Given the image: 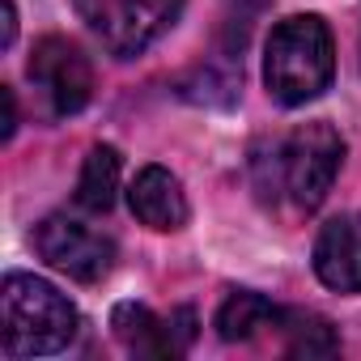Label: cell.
<instances>
[{"label":"cell","instance_id":"1","mask_svg":"<svg viewBox=\"0 0 361 361\" xmlns=\"http://www.w3.org/2000/svg\"><path fill=\"white\" fill-rule=\"evenodd\" d=\"M344 161V140L331 123H298L281 140H272L268 153L255 157V188L268 200H289L298 213H314Z\"/></svg>","mask_w":361,"mask_h":361},{"label":"cell","instance_id":"2","mask_svg":"<svg viewBox=\"0 0 361 361\" xmlns=\"http://www.w3.org/2000/svg\"><path fill=\"white\" fill-rule=\"evenodd\" d=\"M77 306L43 276L9 272L0 285V344L5 357H47L77 340Z\"/></svg>","mask_w":361,"mask_h":361},{"label":"cell","instance_id":"3","mask_svg":"<svg viewBox=\"0 0 361 361\" xmlns=\"http://www.w3.org/2000/svg\"><path fill=\"white\" fill-rule=\"evenodd\" d=\"M336 43L323 18L298 13L285 18L264 47V85L281 106H306L331 85Z\"/></svg>","mask_w":361,"mask_h":361},{"label":"cell","instance_id":"4","mask_svg":"<svg viewBox=\"0 0 361 361\" xmlns=\"http://www.w3.org/2000/svg\"><path fill=\"white\" fill-rule=\"evenodd\" d=\"M73 5L90 35L119 60L153 47L183 13V0H73Z\"/></svg>","mask_w":361,"mask_h":361},{"label":"cell","instance_id":"5","mask_svg":"<svg viewBox=\"0 0 361 361\" xmlns=\"http://www.w3.org/2000/svg\"><path fill=\"white\" fill-rule=\"evenodd\" d=\"M30 81L43 94L51 115H77L94 98V68H90V60L81 56L77 43H68L60 35H47V39L35 43Z\"/></svg>","mask_w":361,"mask_h":361},{"label":"cell","instance_id":"6","mask_svg":"<svg viewBox=\"0 0 361 361\" xmlns=\"http://www.w3.org/2000/svg\"><path fill=\"white\" fill-rule=\"evenodd\" d=\"M35 251L64 276L73 281H102L111 268H115V243L73 217H47L39 230H35Z\"/></svg>","mask_w":361,"mask_h":361},{"label":"cell","instance_id":"7","mask_svg":"<svg viewBox=\"0 0 361 361\" xmlns=\"http://www.w3.org/2000/svg\"><path fill=\"white\" fill-rule=\"evenodd\" d=\"M314 276L336 293H361V213H340L319 230Z\"/></svg>","mask_w":361,"mask_h":361},{"label":"cell","instance_id":"8","mask_svg":"<svg viewBox=\"0 0 361 361\" xmlns=\"http://www.w3.org/2000/svg\"><path fill=\"white\" fill-rule=\"evenodd\" d=\"M128 204H132V217L149 230H183L188 226V196H183V183L166 170V166H145L132 188H128Z\"/></svg>","mask_w":361,"mask_h":361},{"label":"cell","instance_id":"9","mask_svg":"<svg viewBox=\"0 0 361 361\" xmlns=\"http://www.w3.org/2000/svg\"><path fill=\"white\" fill-rule=\"evenodd\" d=\"M111 327L119 336V344L136 357H178V340L170 331V319H157L149 306L140 302H123L111 314Z\"/></svg>","mask_w":361,"mask_h":361},{"label":"cell","instance_id":"10","mask_svg":"<svg viewBox=\"0 0 361 361\" xmlns=\"http://www.w3.org/2000/svg\"><path fill=\"white\" fill-rule=\"evenodd\" d=\"M281 306H272L264 293H251V289H234L226 302H221V310H217V336L226 340V344H243V340H251V336H259V331H268V327H281Z\"/></svg>","mask_w":361,"mask_h":361},{"label":"cell","instance_id":"11","mask_svg":"<svg viewBox=\"0 0 361 361\" xmlns=\"http://www.w3.org/2000/svg\"><path fill=\"white\" fill-rule=\"evenodd\" d=\"M115 192H119V153L111 145H94L77 178V204L85 213H106L115 204Z\"/></svg>","mask_w":361,"mask_h":361},{"label":"cell","instance_id":"12","mask_svg":"<svg viewBox=\"0 0 361 361\" xmlns=\"http://www.w3.org/2000/svg\"><path fill=\"white\" fill-rule=\"evenodd\" d=\"M276 331L285 336V353H289V357H331V353H340L336 327H331L327 319H319V314L285 310Z\"/></svg>","mask_w":361,"mask_h":361},{"label":"cell","instance_id":"13","mask_svg":"<svg viewBox=\"0 0 361 361\" xmlns=\"http://www.w3.org/2000/svg\"><path fill=\"white\" fill-rule=\"evenodd\" d=\"M0 9H5V35H0V47H13V39H18V9H13V0H0Z\"/></svg>","mask_w":361,"mask_h":361},{"label":"cell","instance_id":"14","mask_svg":"<svg viewBox=\"0 0 361 361\" xmlns=\"http://www.w3.org/2000/svg\"><path fill=\"white\" fill-rule=\"evenodd\" d=\"M0 98H5V132H0V136H13V128H18V102H13V90L5 85V90H0Z\"/></svg>","mask_w":361,"mask_h":361}]
</instances>
